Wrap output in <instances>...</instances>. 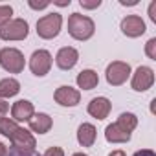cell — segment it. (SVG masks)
Segmentation results:
<instances>
[{
  "label": "cell",
  "instance_id": "17",
  "mask_svg": "<svg viewBox=\"0 0 156 156\" xmlns=\"http://www.w3.org/2000/svg\"><path fill=\"white\" fill-rule=\"evenodd\" d=\"M105 138L108 143H127L130 140V134L121 130L116 123H110L107 129H105Z\"/></svg>",
  "mask_w": 156,
  "mask_h": 156
},
{
  "label": "cell",
  "instance_id": "32",
  "mask_svg": "<svg viewBox=\"0 0 156 156\" xmlns=\"http://www.w3.org/2000/svg\"><path fill=\"white\" fill-rule=\"evenodd\" d=\"M57 6H70V0H64V2H55Z\"/></svg>",
  "mask_w": 156,
  "mask_h": 156
},
{
  "label": "cell",
  "instance_id": "7",
  "mask_svg": "<svg viewBox=\"0 0 156 156\" xmlns=\"http://www.w3.org/2000/svg\"><path fill=\"white\" fill-rule=\"evenodd\" d=\"M9 141H11V145L15 147V151L22 152V154H30V152H33L35 147H37L35 136H33L30 130L22 129V127L17 129V132L9 138Z\"/></svg>",
  "mask_w": 156,
  "mask_h": 156
},
{
  "label": "cell",
  "instance_id": "30",
  "mask_svg": "<svg viewBox=\"0 0 156 156\" xmlns=\"http://www.w3.org/2000/svg\"><path fill=\"white\" fill-rule=\"evenodd\" d=\"M0 156H8V147L0 141Z\"/></svg>",
  "mask_w": 156,
  "mask_h": 156
},
{
  "label": "cell",
  "instance_id": "34",
  "mask_svg": "<svg viewBox=\"0 0 156 156\" xmlns=\"http://www.w3.org/2000/svg\"><path fill=\"white\" fill-rule=\"evenodd\" d=\"M22 156H28V154H22Z\"/></svg>",
  "mask_w": 156,
  "mask_h": 156
},
{
  "label": "cell",
  "instance_id": "33",
  "mask_svg": "<svg viewBox=\"0 0 156 156\" xmlns=\"http://www.w3.org/2000/svg\"><path fill=\"white\" fill-rule=\"evenodd\" d=\"M72 156H88V154H85V152H75V154H72Z\"/></svg>",
  "mask_w": 156,
  "mask_h": 156
},
{
  "label": "cell",
  "instance_id": "3",
  "mask_svg": "<svg viewBox=\"0 0 156 156\" xmlns=\"http://www.w3.org/2000/svg\"><path fill=\"white\" fill-rule=\"evenodd\" d=\"M61 26H62V17L61 13H50L44 15L42 19L37 20V35L41 39H55L61 33Z\"/></svg>",
  "mask_w": 156,
  "mask_h": 156
},
{
  "label": "cell",
  "instance_id": "18",
  "mask_svg": "<svg viewBox=\"0 0 156 156\" xmlns=\"http://www.w3.org/2000/svg\"><path fill=\"white\" fill-rule=\"evenodd\" d=\"M20 92V83L13 77H6V79L0 81V99H8L13 98Z\"/></svg>",
  "mask_w": 156,
  "mask_h": 156
},
{
  "label": "cell",
  "instance_id": "21",
  "mask_svg": "<svg viewBox=\"0 0 156 156\" xmlns=\"http://www.w3.org/2000/svg\"><path fill=\"white\" fill-rule=\"evenodd\" d=\"M11 15H13V8L11 6H0V28L11 20Z\"/></svg>",
  "mask_w": 156,
  "mask_h": 156
},
{
  "label": "cell",
  "instance_id": "12",
  "mask_svg": "<svg viewBox=\"0 0 156 156\" xmlns=\"http://www.w3.org/2000/svg\"><path fill=\"white\" fill-rule=\"evenodd\" d=\"M35 114V108H33V103L28 101V99H19L17 103H13L11 107V116H13V121H30Z\"/></svg>",
  "mask_w": 156,
  "mask_h": 156
},
{
  "label": "cell",
  "instance_id": "25",
  "mask_svg": "<svg viewBox=\"0 0 156 156\" xmlns=\"http://www.w3.org/2000/svg\"><path fill=\"white\" fill-rule=\"evenodd\" d=\"M8 112H9V103H6V99H0V118H6Z\"/></svg>",
  "mask_w": 156,
  "mask_h": 156
},
{
  "label": "cell",
  "instance_id": "4",
  "mask_svg": "<svg viewBox=\"0 0 156 156\" xmlns=\"http://www.w3.org/2000/svg\"><path fill=\"white\" fill-rule=\"evenodd\" d=\"M30 33V24L24 19H11L8 24L0 28L2 41H24Z\"/></svg>",
  "mask_w": 156,
  "mask_h": 156
},
{
  "label": "cell",
  "instance_id": "1",
  "mask_svg": "<svg viewBox=\"0 0 156 156\" xmlns=\"http://www.w3.org/2000/svg\"><path fill=\"white\" fill-rule=\"evenodd\" d=\"M96 31V24L90 17L81 13H72L68 19V33L75 41H88Z\"/></svg>",
  "mask_w": 156,
  "mask_h": 156
},
{
  "label": "cell",
  "instance_id": "5",
  "mask_svg": "<svg viewBox=\"0 0 156 156\" xmlns=\"http://www.w3.org/2000/svg\"><path fill=\"white\" fill-rule=\"evenodd\" d=\"M130 64L129 62H123V61H112L108 66H107V83L112 85V87H119L123 85L129 77H130Z\"/></svg>",
  "mask_w": 156,
  "mask_h": 156
},
{
  "label": "cell",
  "instance_id": "22",
  "mask_svg": "<svg viewBox=\"0 0 156 156\" xmlns=\"http://www.w3.org/2000/svg\"><path fill=\"white\" fill-rule=\"evenodd\" d=\"M145 53H147L149 59L156 61V37H152V39L147 41V44H145Z\"/></svg>",
  "mask_w": 156,
  "mask_h": 156
},
{
  "label": "cell",
  "instance_id": "28",
  "mask_svg": "<svg viewBox=\"0 0 156 156\" xmlns=\"http://www.w3.org/2000/svg\"><path fill=\"white\" fill-rule=\"evenodd\" d=\"M154 8H156V2H152V4H151V8H149V17H151V20H154V22H156V15H154Z\"/></svg>",
  "mask_w": 156,
  "mask_h": 156
},
{
  "label": "cell",
  "instance_id": "19",
  "mask_svg": "<svg viewBox=\"0 0 156 156\" xmlns=\"http://www.w3.org/2000/svg\"><path fill=\"white\" fill-rule=\"evenodd\" d=\"M116 125H118L121 130H125V132L130 134V132L138 127V118H136V114H132V112H123V114L118 118Z\"/></svg>",
  "mask_w": 156,
  "mask_h": 156
},
{
  "label": "cell",
  "instance_id": "6",
  "mask_svg": "<svg viewBox=\"0 0 156 156\" xmlns=\"http://www.w3.org/2000/svg\"><path fill=\"white\" fill-rule=\"evenodd\" d=\"M53 64V57L48 50H35L30 57V70L37 77H44Z\"/></svg>",
  "mask_w": 156,
  "mask_h": 156
},
{
  "label": "cell",
  "instance_id": "8",
  "mask_svg": "<svg viewBox=\"0 0 156 156\" xmlns=\"http://www.w3.org/2000/svg\"><path fill=\"white\" fill-rule=\"evenodd\" d=\"M154 83V70L149 66H138V70L132 73V90L136 92H145L152 87Z\"/></svg>",
  "mask_w": 156,
  "mask_h": 156
},
{
  "label": "cell",
  "instance_id": "2",
  "mask_svg": "<svg viewBox=\"0 0 156 156\" xmlns=\"http://www.w3.org/2000/svg\"><path fill=\"white\" fill-rule=\"evenodd\" d=\"M0 66L9 73H20L26 66L24 53L17 48H2L0 50Z\"/></svg>",
  "mask_w": 156,
  "mask_h": 156
},
{
  "label": "cell",
  "instance_id": "11",
  "mask_svg": "<svg viewBox=\"0 0 156 156\" xmlns=\"http://www.w3.org/2000/svg\"><path fill=\"white\" fill-rule=\"evenodd\" d=\"M77 61H79V51H77L75 48H72V46L61 48L57 51V55H55V64L61 70H72L77 64Z\"/></svg>",
  "mask_w": 156,
  "mask_h": 156
},
{
  "label": "cell",
  "instance_id": "9",
  "mask_svg": "<svg viewBox=\"0 0 156 156\" xmlns=\"http://www.w3.org/2000/svg\"><path fill=\"white\" fill-rule=\"evenodd\" d=\"M53 99L55 103H59L61 107H77L81 101V92L77 88H72V87H59L53 94Z\"/></svg>",
  "mask_w": 156,
  "mask_h": 156
},
{
  "label": "cell",
  "instance_id": "24",
  "mask_svg": "<svg viewBox=\"0 0 156 156\" xmlns=\"http://www.w3.org/2000/svg\"><path fill=\"white\" fill-rule=\"evenodd\" d=\"M42 156H64V151L61 147H50Z\"/></svg>",
  "mask_w": 156,
  "mask_h": 156
},
{
  "label": "cell",
  "instance_id": "23",
  "mask_svg": "<svg viewBox=\"0 0 156 156\" xmlns=\"http://www.w3.org/2000/svg\"><path fill=\"white\" fill-rule=\"evenodd\" d=\"M81 8H85V9H96V8H99L101 6V0H94V2H88V0H81Z\"/></svg>",
  "mask_w": 156,
  "mask_h": 156
},
{
  "label": "cell",
  "instance_id": "16",
  "mask_svg": "<svg viewBox=\"0 0 156 156\" xmlns=\"http://www.w3.org/2000/svg\"><path fill=\"white\" fill-rule=\"evenodd\" d=\"M98 83H99L98 72H94L90 68L88 70H83L79 75H77V87L83 88V90H92V88L98 87Z\"/></svg>",
  "mask_w": 156,
  "mask_h": 156
},
{
  "label": "cell",
  "instance_id": "14",
  "mask_svg": "<svg viewBox=\"0 0 156 156\" xmlns=\"http://www.w3.org/2000/svg\"><path fill=\"white\" fill-rule=\"evenodd\" d=\"M98 138V130L92 123H81L79 129H77V141L83 147H92L96 143Z\"/></svg>",
  "mask_w": 156,
  "mask_h": 156
},
{
  "label": "cell",
  "instance_id": "29",
  "mask_svg": "<svg viewBox=\"0 0 156 156\" xmlns=\"http://www.w3.org/2000/svg\"><path fill=\"white\" fill-rule=\"evenodd\" d=\"M119 4H121V6H136L138 0H130V2H127V0H119Z\"/></svg>",
  "mask_w": 156,
  "mask_h": 156
},
{
  "label": "cell",
  "instance_id": "20",
  "mask_svg": "<svg viewBox=\"0 0 156 156\" xmlns=\"http://www.w3.org/2000/svg\"><path fill=\"white\" fill-rule=\"evenodd\" d=\"M17 129H19L17 121H13V119H9V118H0V134H2V136L11 138V136L17 132Z\"/></svg>",
  "mask_w": 156,
  "mask_h": 156
},
{
  "label": "cell",
  "instance_id": "13",
  "mask_svg": "<svg viewBox=\"0 0 156 156\" xmlns=\"http://www.w3.org/2000/svg\"><path fill=\"white\" fill-rule=\"evenodd\" d=\"M110 108H112V103L107 99V98H94L90 103H88V114L96 119H105L108 114H110Z\"/></svg>",
  "mask_w": 156,
  "mask_h": 156
},
{
  "label": "cell",
  "instance_id": "31",
  "mask_svg": "<svg viewBox=\"0 0 156 156\" xmlns=\"http://www.w3.org/2000/svg\"><path fill=\"white\" fill-rule=\"evenodd\" d=\"M108 156H127V154H125L123 151H119V149H116V151H112V152H110Z\"/></svg>",
  "mask_w": 156,
  "mask_h": 156
},
{
  "label": "cell",
  "instance_id": "26",
  "mask_svg": "<svg viewBox=\"0 0 156 156\" xmlns=\"http://www.w3.org/2000/svg\"><path fill=\"white\" fill-rule=\"evenodd\" d=\"M28 6L30 8H33V9H44V8H48L50 6V2H33V0H30V2H28Z\"/></svg>",
  "mask_w": 156,
  "mask_h": 156
},
{
  "label": "cell",
  "instance_id": "15",
  "mask_svg": "<svg viewBox=\"0 0 156 156\" xmlns=\"http://www.w3.org/2000/svg\"><path fill=\"white\" fill-rule=\"evenodd\" d=\"M28 123H30V129H31L33 132H39V134H46V132L51 129V125H53L51 118H50L48 114H44V112L33 114V118H31Z\"/></svg>",
  "mask_w": 156,
  "mask_h": 156
},
{
  "label": "cell",
  "instance_id": "10",
  "mask_svg": "<svg viewBox=\"0 0 156 156\" xmlns=\"http://www.w3.org/2000/svg\"><path fill=\"white\" fill-rule=\"evenodd\" d=\"M145 22L141 17L138 15H127L123 20H121V31L123 35L130 37V39H136V37H141L145 33Z\"/></svg>",
  "mask_w": 156,
  "mask_h": 156
},
{
  "label": "cell",
  "instance_id": "27",
  "mask_svg": "<svg viewBox=\"0 0 156 156\" xmlns=\"http://www.w3.org/2000/svg\"><path fill=\"white\" fill-rule=\"evenodd\" d=\"M134 156H156V152L151 149H141V151H136Z\"/></svg>",
  "mask_w": 156,
  "mask_h": 156
}]
</instances>
